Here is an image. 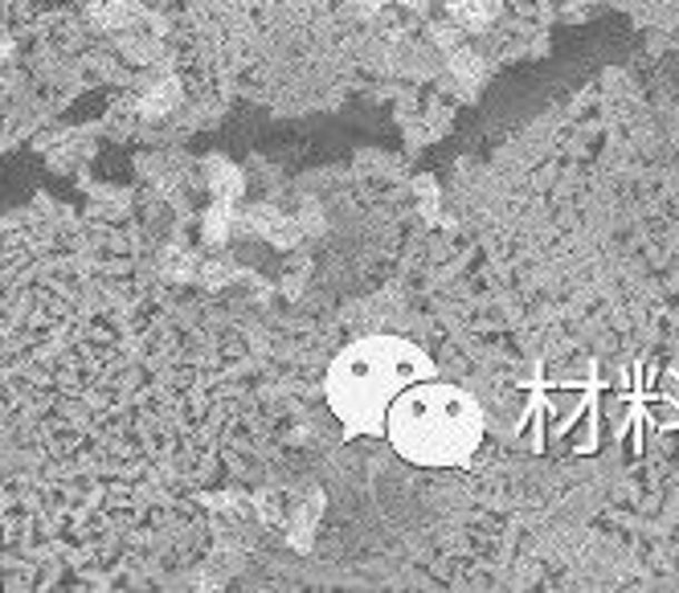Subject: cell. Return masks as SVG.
Listing matches in <instances>:
<instances>
[{"label":"cell","instance_id":"cell-1","mask_svg":"<svg viewBox=\"0 0 679 593\" xmlns=\"http://www.w3.org/2000/svg\"><path fill=\"white\" fill-rule=\"evenodd\" d=\"M385 422H390L385 429H390L393 446L410 463H426V467L466 463L483 434L479 405L451 385L402 389L385 409Z\"/></svg>","mask_w":679,"mask_h":593},{"label":"cell","instance_id":"cell-4","mask_svg":"<svg viewBox=\"0 0 679 593\" xmlns=\"http://www.w3.org/2000/svg\"><path fill=\"white\" fill-rule=\"evenodd\" d=\"M214 185H217V197H222V201H229V197H238L242 180H238V172H234V168L217 160V165H214Z\"/></svg>","mask_w":679,"mask_h":593},{"label":"cell","instance_id":"cell-2","mask_svg":"<svg viewBox=\"0 0 679 593\" xmlns=\"http://www.w3.org/2000/svg\"><path fill=\"white\" fill-rule=\"evenodd\" d=\"M417 377H430L426 356L417 348L402 340H365L336 360L327 397L348 429H377L393 397Z\"/></svg>","mask_w":679,"mask_h":593},{"label":"cell","instance_id":"cell-3","mask_svg":"<svg viewBox=\"0 0 679 593\" xmlns=\"http://www.w3.org/2000/svg\"><path fill=\"white\" fill-rule=\"evenodd\" d=\"M451 13H454V21H463L466 29H479L491 13H495V4H491V0H454Z\"/></svg>","mask_w":679,"mask_h":593}]
</instances>
